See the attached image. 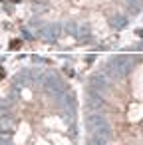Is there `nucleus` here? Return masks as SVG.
<instances>
[{"label": "nucleus", "mask_w": 143, "mask_h": 145, "mask_svg": "<svg viewBox=\"0 0 143 145\" xmlns=\"http://www.w3.org/2000/svg\"><path fill=\"white\" fill-rule=\"evenodd\" d=\"M14 2H20V0H14Z\"/></svg>", "instance_id": "f03ea898"}, {"label": "nucleus", "mask_w": 143, "mask_h": 145, "mask_svg": "<svg viewBox=\"0 0 143 145\" xmlns=\"http://www.w3.org/2000/svg\"><path fill=\"white\" fill-rule=\"evenodd\" d=\"M20 46H22V42H20V40H12V42H10V48H12V50H18Z\"/></svg>", "instance_id": "f257e3e1"}]
</instances>
